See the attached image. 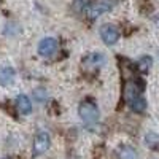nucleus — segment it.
<instances>
[{"instance_id": "nucleus-1", "label": "nucleus", "mask_w": 159, "mask_h": 159, "mask_svg": "<svg viewBox=\"0 0 159 159\" xmlns=\"http://www.w3.org/2000/svg\"><path fill=\"white\" fill-rule=\"evenodd\" d=\"M115 5V0H96V2H92L88 10H86V16L89 19H96L99 16H102L103 13H107L113 8Z\"/></svg>"}, {"instance_id": "nucleus-2", "label": "nucleus", "mask_w": 159, "mask_h": 159, "mask_svg": "<svg viewBox=\"0 0 159 159\" xmlns=\"http://www.w3.org/2000/svg\"><path fill=\"white\" fill-rule=\"evenodd\" d=\"M78 113H80V118H81L86 124H94V123L99 121V108L89 100H86L80 105Z\"/></svg>"}, {"instance_id": "nucleus-3", "label": "nucleus", "mask_w": 159, "mask_h": 159, "mask_svg": "<svg viewBox=\"0 0 159 159\" xmlns=\"http://www.w3.org/2000/svg\"><path fill=\"white\" fill-rule=\"evenodd\" d=\"M100 38L103 40L105 45L111 46L119 40V30L113 24H103V25H100Z\"/></svg>"}, {"instance_id": "nucleus-4", "label": "nucleus", "mask_w": 159, "mask_h": 159, "mask_svg": "<svg viewBox=\"0 0 159 159\" xmlns=\"http://www.w3.org/2000/svg\"><path fill=\"white\" fill-rule=\"evenodd\" d=\"M56 51H57V40L56 38L48 37V38H43L38 43V54L43 57H51Z\"/></svg>"}, {"instance_id": "nucleus-5", "label": "nucleus", "mask_w": 159, "mask_h": 159, "mask_svg": "<svg viewBox=\"0 0 159 159\" xmlns=\"http://www.w3.org/2000/svg\"><path fill=\"white\" fill-rule=\"evenodd\" d=\"M49 147V135L46 134V132H38L35 140H34V156H40V154H43Z\"/></svg>"}, {"instance_id": "nucleus-6", "label": "nucleus", "mask_w": 159, "mask_h": 159, "mask_svg": "<svg viewBox=\"0 0 159 159\" xmlns=\"http://www.w3.org/2000/svg\"><path fill=\"white\" fill-rule=\"evenodd\" d=\"M16 108H18V111L21 115H29L32 111V103H30L29 97L22 96V94L18 96V99H16Z\"/></svg>"}, {"instance_id": "nucleus-7", "label": "nucleus", "mask_w": 159, "mask_h": 159, "mask_svg": "<svg viewBox=\"0 0 159 159\" xmlns=\"http://www.w3.org/2000/svg\"><path fill=\"white\" fill-rule=\"evenodd\" d=\"M15 76H16L15 69L3 67L2 70H0V83H2L3 86H8V84H11L13 81H15Z\"/></svg>"}, {"instance_id": "nucleus-8", "label": "nucleus", "mask_w": 159, "mask_h": 159, "mask_svg": "<svg viewBox=\"0 0 159 159\" xmlns=\"http://www.w3.org/2000/svg\"><path fill=\"white\" fill-rule=\"evenodd\" d=\"M105 64V57L103 54H92V56H88L84 59V65L86 67H91V69H97L100 65Z\"/></svg>"}, {"instance_id": "nucleus-9", "label": "nucleus", "mask_w": 159, "mask_h": 159, "mask_svg": "<svg viewBox=\"0 0 159 159\" xmlns=\"http://www.w3.org/2000/svg\"><path fill=\"white\" fill-rule=\"evenodd\" d=\"M129 105H130V108L134 111H137V113H142V111L147 110V100H145L142 96H137L135 99H132L129 102Z\"/></svg>"}, {"instance_id": "nucleus-10", "label": "nucleus", "mask_w": 159, "mask_h": 159, "mask_svg": "<svg viewBox=\"0 0 159 159\" xmlns=\"http://www.w3.org/2000/svg\"><path fill=\"white\" fill-rule=\"evenodd\" d=\"M151 65H153V59L151 56H142L137 62V69L142 72V73H147L150 69H151Z\"/></svg>"}, {"instance_id": "nucleus-11", "label": "nucleus", "mask_w": 159, "mask_h": 159, "mask_svg": "<svg viewBox=\"0 0 159 159\" xmlns=\"http://www.w3.org/2000/svg\"><path fill=\"white\" fill-rule=\"evenodd\" d=\"M118 159H137V151L132 147H123L118 153Z\"/></svg>"}, {"instance_id": "nucleus-12", "label": "nucleus", "mask_w": 159, "mask_h": 159, "mask_svg": "<svg viewBox=\"0 0 159 159\" xmlns=\"http://www.w3.org/2000/svg\"><path fill=\"white\" fill-rule=\"evenodd\" d=\"M89 5H91V0H73L72 10H73L75 13H81L83 10H88Z\"/></svg>"}, {"instance_id": "nucleus-13", "label": "nucleus", "mask_w": 159, "mask_h": 159, "mask_svg": "<svg viewBox=\"0 0 159 159\" xmlns=\"http://www.w3.org/2000/svg\"><path fill=\"white\" fill-rule=\"evenodd\" d=\"M157 140H159V137L154 134V132H148V134H147V143L148 145H154Z\"/></svg>"}, {"instance_id": "nucleus-14", "label": "nucleus", "mask_w": 159, "mask_h": 159, "mask_svg": "<svg viewBox=\"0 0 159 159\" xmlns=\"http://www.w3.org/2000/svg\"><path fill=\"white\" fill-rule=\"evenodd\" d=\"M3 159H8V157H3Z\"/></svg>"}]
</instances>
